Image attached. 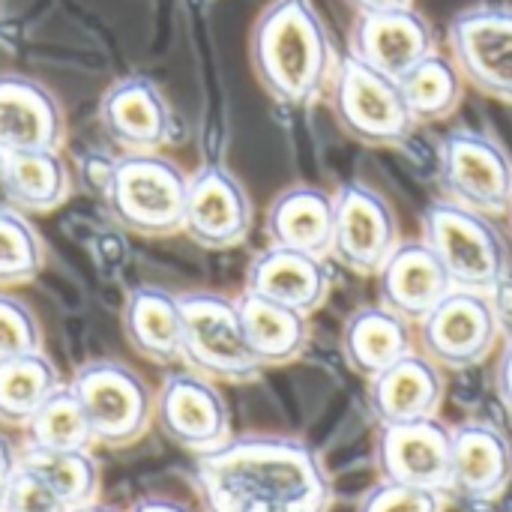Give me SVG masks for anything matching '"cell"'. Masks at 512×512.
<instances>
[{"label": "cell", "mask_w": 512, "mask_h": 512, "mask_svg": "<svg viewBox=\"0 0 512 512\" xmlns=\"http://www.w3.org/2000/svg\"><path fill=\"white\" fill-rule=\"evenodd\" d=\"M204 512H330L333 480L315 447L288 435H234L195 456Z\"/></svg>", "instance_id": "cell-1"}, {"label": "cell", "mask_w": 512, "mask_h": 512, "mask_svg": "<svg viewBox=\"0 0 512 512\" xmlns=\"http://www.w3.org/2000/svg\"><path fill=\"white\" fill-rule=\"evenodd\" d=\"M252 69L261 87L288 108H309L336 75L330 33L309 0H273L252 30Z\"/></svg>", "instance_id": "cell-2"}, {"label": "cell", "mask_w": 512, "mask_h": 512, "mask_svg": "<svg viewBox=\"0 0 512 512\" xmlns=\"http://www.w3.org/2000/svg\"><path fill=\"white\" fill-rule=\"evenodd\" d=\"M189 174L165 153H120L105 180L111 219L138 237H171L183 231Z\"/></svg>", "instance_id": "cell-3"}, {"label": "cell", "mask_w": 512, "mask_h": 512, "mask_svg": "<svg viewBox=\"0 0 512 512\" xmlns=\"http://www.w3.org/2000/svg\"><path fill=\"white\" fill-rule=\"evenodd\" d=\"M444 264L453 288L498 294L510 276V246L492 216L438 198L423 210L420 237Z\"/></svg>", "instance_id": "cell-4"}, {"label": "cell", "mask_w": 512, "mask_h": 512, "mask_svg": "<svg viewBox=\"0 0 512 512\" xmlns=\"http://www.w3.org/2000/svg\"><path fill=\"white\" fill-rule=\"evenodd\" d=\"M183 309V357L180 363L216 384H252L264 366L255 360L243 324L237 297L216 291L180 294Z\"/></svg>", "instance_id": "cell-5"}, {"label": "cell", "mask_w": 512, "mask_h": 512, "mask_svg": "<svg viewBox=\"0 0 512 512\" xmlns=\"http://www.w3.org/2000/svg\"><path fill=\"white\" fill-rule=\"evenodd\" d=\"M69 387L84 408L93 441L102 447H132L156 420V393L126 363L90 360L75 369Z\"/></svg>", "instance_id": "cell-6"}, {"label": "cell", "mask_w": 512, "mask_h": 512, "mask_svg": "<svg viewBox=\"0 0 512 512\" xmlns=\"http://www.w3.org/2000/svg\"><path fill=\"white\" fill-rule=\"evenodd\" d=\"M330 99L339 126L366 147H399L420 126L402 96L399 81L345 54L336 66Z\"/></svg>", "instance_id": "cell-7"}, {"label": "cell", "mask_w": 512, "mask_h": 512, "mask_svg": "<svg viewBox=\"0 0 512 512\" xmlns=\"http://www.w3.org/2000/svg\"><path fill=\"white\" fill-rule=\"evenodd\" d=\"M501 342V312L492 294L453 288L420 324L417 348L447 372H465L489 360Z\"/></svg>", "instance_id": "cell-8"}, {"label": "cell", "mask_w": 512, "mask_h": 512, "mask_svg": "<svg viewBox=\"0 0 512 512\" xmlns=\"http://www.w3.org/2000/svg\"><path fill=\"white\" fill-rule=\"evenodd\" d=\"M438 168L450 201L492 219L510 213L512 156L492 135L477 129L447 132L438 144Z\"/></svg>", "instance_id": "cell-9"}, {"label": "cell", "mask_w": 512, "mask_h": 512, "mask_svg": "<svg viewBox=\"0 0 512 512\" xmlns=\"http://www.w3.org/2000/svg\"><path fill=\"white\" fill-rule=\"evenodd\" d=\"M156 426L174 447L192 456L213 453L234 438L231 411L216 381L192 369H174L159 384Z\"/></svg>", "instance_id": "cell-10"}, {"label": "cell", "mask_w": 512, "mask_h": 512, "mask_svg": "<svg viewBox=\"0 0 512 512\" xmlns=\"http://www.w3.org/2000/svg\"><path fill=\"white\" fill-rule=\"evenodd\" d=\"M333 204L336 225L330 255L357 276H378L402 243L393 207L381 192L357 180L339 186L333 192Z\"/></svg>", "instance_id": "cell-11"}, {"label": "cell", "mask_w": 512, "mask_h": 512, "mask_svg": "<svg viewBox=\"0 0 512 512\" xmlns=\"http://www.w3.org/2000/svg\"><path fill=\"white\" fill-rule=\"evenodd\" d=\"M450 48L465 84L512 105V6L462 9L450 21Z\"/></svg>", "instance_id": "cell-12"}, {"label": "cell", "mask_w": 512, "mask_h": 512, "mask_svg": "<svg viewBox=\"0 0 512 512\" xmlns=\"http://www.w3.org/2000/svg\"><path fill=\"white\" fill-rule=\"evenodd\" d=\"M255 222V207L240 177L225 165H201L189 174L183 234L210 252L240 246Z\"/></svg>", "instance_id": "cell-13"}, {"label": "cell", "mask_w": 512, "mask_h": 512, "mask_svg": "<svg viewBox=\"0 0 512 512\" xmlns=\"http://www.w3.org/2000/svg\"><path fill=\"white\" fill-rule=\"evenodd\" d=\"M375 468L381 480L450 495L453 426L441 423V417L381 426L375 441Z\"/></svg>", "instance_id": "cell-14"}, {"label": "cell", "mask_w": 512, "mask_h": 512, "mask_svg": "<svg viewBox=\"0 0 512 512\" xmlns=\"http://www.w3.org/2000/svg\"><path fill=\"white\" fill-rule=\"evenodd\" d=\"M105 138L123 153H162L174 135V117L162 90L141 75L114 81L99 102Z\"/></svg>", "instance_id": "cell-15"}, {"label": "cell", "mask_w": 512, "mask_h": 512, "mask_svg": "<svg viewBox=\"0 0 512 512\" xmlns=\"http://www.w3.org/2000/svg\"><path fill=\"white\" fill-rule=\"evenodd\" d=\"M435 51V30L414 6L357 15L348 48V54L384 72L393 81L405 78L417 63H423Z\"/></svg>", "instance_id": "cell-16"}, {"label": "cell", "mask_w": 512, "mask_h": 512, "mask_svg": "<svg viewBox=\"0 0 512 512\" xmlns=\"http://www.w3.org/2000/svg\"><path fill=\"white\" fill-rule=\"evenodd\" d=\"M366 384H369L366 402L378 429L432 420L441 414L447 399L444 369L435 360H429L420 348Z\"/></svg>", "instance_id": "cell-17"}, {"label": "cell", "mask_w": 512, "mask_h": 512, "mask_svg": "<svg viewBox=\"0 0 512 512\" xmlns=\"http://www.w3.org/2000/svg\"><path fill=\"white\" fill-rule=\"evenodd\" d=\"M512 483L510 438L486 420L453 426L450 495L471 504L498 501Z\"/></svg>", "instance_id": "cell-18"}, {"label": "cell", "mask_w": 512, "mask_h": 512, "mask_svg": "<svg viewBox=\"0 0 512 512\" xmlns=\"http://www.w3.org/2000/svg\"><path fill=\"white\" fill-rule=\"evenodd\" d=\"M66 117L57 96L24 75H0V150H60Z\"/></svg>", "instance_id": "cell-19"}, {"label": "cell", "mask_w": 512, "mask_h": 512, "mask_svg": "<svg viewBox=\"0 0 512 512\" xmlns=\"http://www.w3.org/2000/svg\"><path fill=\"white\" fill-rule=\"evenodd\" d=\"M330 288H333V273L327 267V258L303 255L273 243L252 258L243 285V291L291 306L303 315L318 312L327 303Z\"/></svg>", "instance_id": "cell-20"}, {"label": "cell", "mask_w": 512, "mask_h": 512, "mask_svg": "<svg viewBox=\"0 0 512 512\" xmlns=\"http://www.w3.org/2000/svg\"><path fill=\"white\" fill-rule=\"evenodd\" d=\"M375 279L381 303L414 327L453 291L444 264L423 240H402Z\"/></svg>", "instance_id": "cell-21"}, {"label": "cell", "mask_w": 512, "mask_h": 512, "mask_svg": "<svg viewBox=\"0 0 512 512\" xmlns=\"http://www.w3.org/2000/svg\"><path fill=\"white\" fill-rule=\"evenodd\" d=\"M123 336L129 348L156 363L171 366L183 357V309L180 294L159 285H135L123 300Z\"/></svg>", "instance_id": "cell-22"}, {"label": "cell", "mask_w": 512, "mask_h": 512, "mask_svg": "<svg viewBox=\"0 0 512 512\" xmlns=\"http://www.w3.org/2000/svg\"><path fill=\"white\" fill-rule=\"evenodd\" d=\"M417 351V330L399 312L378 306L357 309L342 327V357L366 381Z\"/></svg>", "instance_id": "cell-23"}, {"label": "cell", "mask_w": 512, "mask_h": 512, "mask_svg": "<svg viewBox=\"0 0 512 512\" xmlns=\"http://www.w3.org/2000/svg\"><path fill=\"white\" fill-rule=\"evenodd\" d=\"M333 225H336L333 195L306 183L279 192L267 210L270 243L315 258H330Z\"/></svg>", "instance_id": "cell-24"}, {"label": "cell", "mask_w": 512, "mask_h": 512, "mask_svg": "<svg viewBox=\"0 0 512 512\" xmlns=\"http://www.w3.org/2000/svg\"><path fill=\"white\" fill-rule=\"evenodd\" d=\"M240 324L255 360L264 369L297 363L309 348V315L243 291L237 297Z\"/></svg>", "instance_id": "cell-25"}, {"label": "cell", "mask_w": 512, "mask_h": 512, "mask_svg": "<svg viewBox=\"0 0 512 512\" xmlns=\"http://www.w3.org/2000/svg\"><path fill=\"white\" fill-rule=\"evenodd\" d=\"M12 207L24 213H51L72 195V171L60 150L3 153Z\"/></svg>", "instance_id": "cell-26"}, {"label": "cell", "mask_w": 512, "mask_h": 512, "mask_svg": "<svg viewBox=\"0 0 512 512\" xmlns=\"http://www.w3.org/2000/svg\"><path fill=\"white\" fill-rule=\"evenodd\" d=\"M60 387L63 378L45 351L0 360V426L24 429Z\"/></svg>", "instance_id": "cell-27"}, {"label": "cell", "mask_w": 512, "mask_h": 512, "mask_svg": "<svg viewBox=\"0 0 512 512\" xmlns=\"http://www.w3.org/2000/svg\"><path fill=\"white\" fill-rule=\"evenodd\" d=\"M402 96L417 123H435L450 117L462 105L465 75L456 60L435 51L423 63H417L405 78H399Z\"/></svg>", "instance_id": "cell-28"}, {"label": "cell", "mask_w": 512, "mask_h": 512, "mask_svg": "<svg viewBox=\"0 0 512 512\" xmlns=\"http://www.w3.org/2000/svg\"><path fill=\"white\" fill-rule=\"evenodd\" d=\"M21 465L33 468L66 501L69 510L99 501L102 471L93 450H33L21 447Z\"/></svg>", "instance_id": "cell-29"}, {"label": "cell", "mask_w": 512, "mask_h": 512, "mask_svg": "<svg viewBox=\"0 0 512 512\" xmlns=\"http://www.w3.org/2000/svg\"><path fill=\"white\" fill-rule=\"evenodd\" d=\"M24 447L33 450H93V432L72 387L63 384L21 429Z\"/></svg>", "instance_id": "cell-30"}, {"label": "cell", "mask_w": 512, "mask_h": 512, "mask_svg": "<svg viewBox=\"0 0 512 512\" xmlns=\"http://www.w3.org/2000/svg\"><path fill=\"white\" fill-rule=\"evenodd\" d=\"M45 267V243L18 207H0V288L33 282Z\"/></svg>", "instance_id": "cell-31"}, {"label": "cell", "mask_w": 512, "mask_h": 512, "mask_svg": "<svg viewBox=\"0 0 512 512\" xmlns=\"http://www.w3.org/2000/svg\"><path fill=\"white\" fill-rule=\"evenodd\" d=\"M45 351L42 348V324L36 312L21 300L0 288V360Z\"/></svg>", "instance_id": "cell-32"}, {"label": "cell", "mask_w": 512, "mask_h": 512, "mask_svg": "<svg viewBox=\"0 0 512 512\" xmlns=\"http://www.w3.org/2000/svg\"><path fill=\"white\" fill-rule=\"evenodd\" d=\"M357 512H447V492L381 480L360 498Z\"/></svg>", "instance_id": "cell-33"}, {"label": "cell", "mask_w": 512, "mask_h": 512, "mask_svg": "<svg viewBox=\"0 0 512 512\" xmlns=\"http://www.w3.org/2000/svg\"><path fill=\"white\" fill-rule=\"evenodd\" d=\"M3 512H69L66 501L51 489L48 480H42L33 468L18 462V471L9 483L6 507Z\"/></svg>", "instance_id": "cell-34"}, {"label": "cell", "mask_w": 512, "mask_h": 512, "mask_svg": "<svg viewBox=\"0 0 512 512\" xmlns=\"http://www.w3.org/2000/svg\"><path fill=\"white\" fill-rule=\"evenodd\" d=\"M18 462H21V453L12 447V441L0 432V512L6 507V495H9V483L18 471Z\"/></svg>", "instance_id": "cell-35"}, {"label": "cell", "mask_w": 512, "mask_h": 512, "mask_svg": "<svg viewBox=\"0 0 512 512\" xmlns=\"http://www.w3.org/2000/svg\"><path fill=\"white\" fill-rule=\"evenodd\" d=\"M495 390H498L501 405L512 414V336L507 339L501 360H498V369H495Z\"/></svg>", "instance_id": "cell-36"}, {"label": "cell", "mask_w": 512, "mask_h": 512, "mask_svg": "<svg viewBox=\"0 0 512 512\" xmlns=\"http://www.w3.org/2000/svg\"><path fill=\"white\" fill-rule=\"evenodd\" d=\"M357 15H372V12H393V9H408L414 0H348Z\"/></svg>", "instance_id": "cell-37"}, {"label": "cell", "mask_w": 512, "mask_h": 512, "mask_svg": "<svg viewBox=\"0 0 512 512\" xmlns=\"http://www.w3.org/2000/svg\"><path fill=\"white\" fill-rule=\"evenodd\" d=\"M129 512H192L186 504L171 498H141Z\"/></svg>", "instance_id": "cell-38"}, {"label": "cell", "mask_w": 512, "mask_h": 512, "mask_svg": "<svg viewBox=\"0 0 512 512\" xmlns=\"http://www.w3.org/2000/svg\"><path fill=\"white\" fill-rule=\"evenodd\" d=\"M0 207H12L9 186H6V159H3V150H0Z\"/></svg>", "instance_id": "cell-39"}, {"label": "cell", "mask_w": 512, "mask_h": 512, "mask_svg": "<svg viewBox=\"0 0 512 512\" xmlns=\"http://www.w3.org/2000/svg\"><path fill=\"white\" fill-rule=\"evenodd\" d=\"M69 512H117V510H111V507H105V504L93 501V504H84V507H75V510H69Z\"/></svg>", "instance_id": "cell-40"}, {"label": "cell", "mask_w": 512, "mask_h": 512, "mask_svg": "<svg viewBox=\"0 0 512 512\" xmlns=\"http://www.w3.org/2000/svg\"><path fill=\"white\" fill-rule=\"evenodd\" d=\"M507 216H510V222H512V207H510V213H507Z\"/></svg>", "instance_id": "cell-41"}]
</instances>
